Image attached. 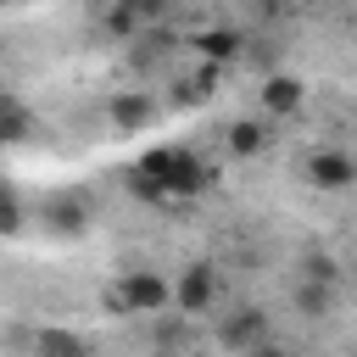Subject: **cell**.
Returning a JSON list of instances; mask_svg holds the SVG:
<instances>
[{"instance_id": "obj_12", "label": "cell", "mask_w": 357, "mask_h": 357, "mask_svg": "<svg viewBox=\"0 0 357 357\" xmlns=\"http://www.w3.org/2000/svg\"><path fill=\"white\" fill-rule=\"evenodd\" d=\"M218 84H223V67H195V73H184V78H173V106H206L212 95H218Z\"/></svg>"}, {"instance_id": "obj_18", "label": "cell", "mask_w": 357, "mask_h": 357, "mask_svg": "<svg viewBox=\"0 0 357 357\" xmlns=\"http://www.w3.org/2000/svg\"><path fill=\"white\" fill-rule=\"evenodd\" d=\"M100 307H106V312H112V318H128V307H123V301H117V290H112V284H106V296H100Z\"/></svg>"}, {"instance_id": "obj_11", "label": "cell", "mask_w": 357, "mask_h": 357, "mask_svg": "<svg viewBox=\"0 0 357 357\" xmlns=\"http://www.w3.org/2000/svg\"><path fill=\"white\" fill-rule=\"evenodd\" d=\"M89 212H95V201L89 195H56V201H45V229H56V234H78L84 223H89Z\"/></svg>"}, {"instance_id": "obj_8", "label": "cell", "mask_w": 357, "mask_h": 357, "mask_svg": "<svg viewBox=\"0 0 357 357\" xmlns=\"http://www.w3.org/2000/svg\"><path fill=\"white\" fill-rule=\"evenodd\" d=\"M190 50H195L206 67H229V61H240V56H245V33H240V28H229V22H218V28L190 33Z\"/></svg>"}, {"instance_id": "obj_6", "label": "cell", "mask_w": 357, "mask_h": 357, "mask_svg": "<svg viewBox=\"0 0 357 357\" xmlns=\"http://www.w3.org/2000/svg\"><path fill=\"white\" fill-rule=\"evenodd\" d=\"M307 100V84L296 73H262V89H257V106H262V123L273 117H296Z\"/></svg>"}, {"instance_id": "obj_10", "label": "cell", "mask_w": 357, "mask_h": 357, "mask_svg": "<svg viewBox=\"0 0 357 357\" xmlns=\"http://www.w3.org/2000/svg\"><path fill=\"white\" fill-rule=\"evenodd\" d=\"M33 357H100L95 340H84L78 329H61V324H45L33 335Z\"/></svg>"}, {"instance_id": "obj_14", "label": "cell", "mask_w": 357, "mask_h": 357, "mask_svg": "<svg viewBox=\"0 0 357 357\" xmlns=\"http://www.w3.org/2000/svg\"><path fill=\"white\" fill-rule=\"evenodd\" d=\"M296 312H301V318H329V312H335V284L301 279V284H296Z\"/></svg>"}, {"instance_id": "obj_1", "label": "cell", "mask_w": 357, "mask_h": 357, "mask_svg": "<svg viewBox=\"0 0 357 357\" xmlns=\"http://www.w3.org/2000/svg\"><path fill=\"white\" fill-rule=\"evenodd\" d=\"M128 173H139L145 184H156L167 201H195V195H206L212 184H218V167L212 162H201L190 145H151Z\"/></svg>"}, {"instance_id": "obj_17", "label": "cell", "mask_w": 357, "mask_h": 357, "mask_svg": "<svg viewBox=\"0 0 357 357\" xmlns=\"http://www.w3.org/2000/svg\"><path fill=\"white\" fill-rule=\"evenodd\" d=\"M307 279H312V284H340V262L324 257V251H312V257H307Z\"/></svg>"}, {"instance_id": "obj_4", "label": "cell", "mask_w": 357, "mask_h": 357, "mask_svg": "<svg viewBox=\"0 0 357 357\" xmlns=\"http://www.w3.org/2000/svg\"><path fill=\"white\" fill-rule=\"evenodd\" d=\"M307 184L324 190V195L351 190V184H357V162H351V151H340V145H318V151L307 156Z\"/></svg>"}, {"instance_id": "obj_19", "label": "cell", "mask_w": 357, "mask_h": 357, "mask_svg": "<svg viewBox=\"0 0 357 357\" xmlns=\"http://www.w3.org/2000/svg\"><path fill=\"white\" fill-rule=\"evenodd\" d=\"M245 357H290V351H284V346H273V340H268V346H257V351H245Z\"/></svg>"}, {"instance_id": "obj_7", "label": "cell", "mask_w": 357, "mask_h": 357, "mask_svg": "<svg viewBox=\"0 0 357 357\" xmlns=\"http://www.w3.org/2000/svg\"><path fill=\"white\" fill-rule=\"evenodd\" d=\"M151 117H156V95L151 89H117L106 100V123L117 134H139V128H151Z\"/></svg>"}, {"instance_id": "obj_16", "label": "cell", "mask_w": 357, "mask_h": 357, "mask_svg": "<svg viewBox=\"0 0 357 357\" xmlns=\"http://www.w3.org/2000/svg\"><path fill=\"white\" fill-rule=\"evenodd\" d=\"M151 324H156V346H184V340H190V318H178L173 307H167V312H156Z\"/></svg>"}, {"instance_id": "obj_5", "label": "cell", "mask_w": 357, "mask_h": 357, "mask_svg": "<svg viewBox=\"0 0 357 357\" xmlns=\"http://www.w3.org/2000/svg\"><path fill=\"white\" fill-rule=\"evenodd\" d=\"M218 340H223V351H234V357L268 346V312H262V307H234V312H223Z\"/></svg>"}, {"instance_id": "obj_2", "label": "cell", "mask_w": 357, "mask_h": 357, "mask_svg": "<svg viewBox=\"0 0 357 357\" xmlns=\"http://www.w3.org/2000/svg\"><path fill=\"white\" fill-rule=\"evenodd\" d=\"M112 290H117V301L128 307V318H156V312L173 307V279H162L156 268H128Z\"/></svg>"}, {"instance_id": "obj_15", "label": "cell", "mask_w": 357, "mask_h": 357, "mask_svg": "<svg viewBox=\"0 0 357 357\" xmlns=\"http://www.w3.org/2000/svg\"><path fill=\"white\" fill-rule=\"evenodd\" d=\"M28 229V212H22V201H17V190L0 178V240H17Z\"/></svg>"}, {"instance_id": "obj_3", "label": "cell", "mask_w": 357, "mask_h": 357, "mask_svg": "<svg viewBox=\"0 0 357 357\" xmlns=\"http://www.w3.org/2000/svg\"><path fill=\"white\" fill-rule=\"evenodd\" d=\"M223 301V279H218V268L212 262H190L184 273H178V284H173V307H178V318H201V312H212Z\"/></svg>"}, {"instance_id": "obj_13", "label": "cell", "mask_w": 357, "mask_h": 357, "mask_svg": "<svg viewBox=\"0 0 357 357\" xmlns=\"http://www.w3.org/2000/svg\"><path fill=\"white\" fill-rule=\"evenodd\" d=\"M28 134H33V112H28L11 89H0V151L17 145V139H28Z\"/></svg>"}, {"instance_id": "obj_9", "label": "cell", "mask_w": 357, "mask_h": 357, "mask_svg": "<svg viewBox=\"0 0 357 357\" xmlns=\"http://www.w3.org/2000/svg\"><path fill=\"white\" fill-rule=\"evenodd\" d=\"M268 139H273V134H268V123H262V117H234V123L223 128V151H229V156H240V162L262 156V151H268Z\"/></svg>"}]
</instances>
